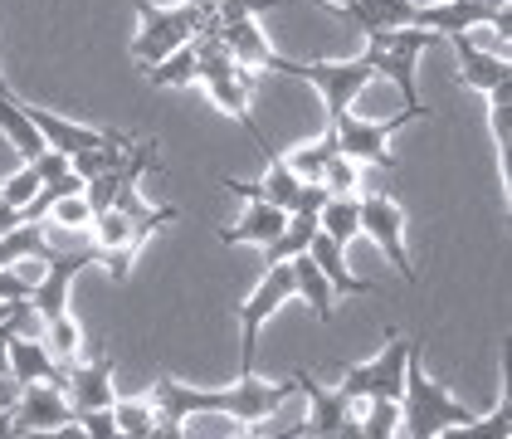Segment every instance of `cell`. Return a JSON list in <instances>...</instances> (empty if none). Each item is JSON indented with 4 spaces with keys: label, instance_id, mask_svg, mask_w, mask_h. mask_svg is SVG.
<instances>
[{
    "label": "cell",
    "instance_id": "cell-1",
    "mask_svg": "<svg viewBox=\"0 0 512 439\" xmlns=\"http://www.w3.org/2000/svg\"><path fill=\"white\" fill-rule=\"evenodd\" d=\"M288 396H298V376H288V381H259L249 371V376H239L235 386H225V391H200V386H186L176 376H161L157 391H152V410H157L152 439L186 435V420H200V415H230L235 430L254 435Z\"/></svg>",
    "mask_w": 512,
    "mask_h": 439
},
{
    "label": "cell",
    "instance_id": "cell-2",
    "mask_svg": "<svg viewBox=\"0 0 512 439\" xmlns=\"http://www.w3.org/2000/svg\"><path fill=\"white\" fill-rule=\"evenodd\" d=\"M469 420H473L469 405H459L439 381H430L425 366H420V347H410V357H405V386H400V430L395 435L439 439V435H449V430H464Z\"/></svg>",
    "mask_w": 512,
    "mask_h": 439
},
{
    "label": "cell",
    "instance_id": "cell-3",
    "mask_svg": "<svg viewBox=\"0 0 512 439\" xmlns=\"http://www.w3.org/2000/svg\"><path fill=\"white\" fill-rule=\"evenodd\" d=\"M361 35H366V54H371L376 74L400 88L405 108H415V103H420V88H415V59H420L430 44H439V35L425 30V25H366Z\"/></svg>",
    "mask_w": 512,
    "mask_h": 439
},
{
    "label": "cell",
    "instance_id": "cell-4",
    "mask_svg": "<svg viewBox=\"0 0 512 439\" xmlns=\"http://www.w3.org/2000/svg\"><path fill=\"white\" fill-rule=\"evenodd\" d=\"M137 20H142V30H137V40H132V59L152 69L161 54H171L176 44L196 40V30L205 25V10H200L196 0H186V5H152V0H137Z\"/></svg>",
    "mask_w": 512,
    "mask_h": 439
},
{
    "label": "cell",
    "instance_id": "cell-5",
    "mask_svg": "<svg viewBox=\"0 0 512 439\" xmlns=\"http://www.w3.org/2000/svg\"><path fill=\"white\" fill-rule=\"evenodd\" d=\"M278 74L313 83L317 93H322L327 122H332V118H342V113L352 108L356 98H361V88L376 79V64H371V54H361V59H347V64H327V59H313V64H298V59H278Z\"/></svg>",
    "mask_w": 512,
    "mask_h": 439
},
{
    "label": "cell",
    "instance_id": "cell-6",
    "mask_svg": "<svg viewBox=\"0 0 512 439\" xmlns=\"http://www.w3.org/2000/svg\"><path fill=\"white\" fill-rule=\"evenodd\" d=\"M288 298H298V293H293V269H288V259H283V264H264L259 288L239 303V376H249V371H254V357H259V332H264V322L274 318Z\"/></svg>",
    "mask_w": 512,
    "mask_h": 439
},
{
    "label": "cell",
    "instance_id": "cell-7",
    "mask_svg": "<svg viewBox=\"0 0 512 439\" xmlns=\"http://www.w3.org/2000/svg\"><path fill=\"white\" fill-rule=\"evenodd\" d=\"M430 108L425 103H415V108H405V113H395V118H356L352 108L342 113V118H332L327 127L337 132V152L352 161H371V166H381V171H391L395 157L386 152V142H391L395 132L405 127V122L425 118Z\"/></svg>",
    "mask_w": 512,
    "mask_h": 439
},
{
    "label": "cell",
    "instance_id": "cell-8",
    "mask_svg": "<svg viewBox=\"0 0 512 439\" xmlns=\"http://www.w3.org/2000/svg\"><path fill=\"white\" fill-rule=\"evenodd\" d=\"M10 415H15V435H59L74 425V405L64 400V386L49 381L20 386L10 400Z\"/></svg>",
    "mask_w": 512,
    "mask_h": 439
},
{
    "label": "cell",
    "instance_id": "cell-9",
    "mask_svg": "<svg viewBox=\"0 0 512 439\" xmlns=\"http://www.w3.org/2000/svg\"><path fill=\"white\" fill-rule=\"evenodd\" d=\"M361 235H371V240L386 249V259L400 269V279L420 283L410 254H405V215H400V205H395L386 191H366V196H361Z\"/></svg>",
    "mask_w": 512,
    "mask_h": 439
},
{
    "label": "cell",
    "instance_id": "cell-10",
    "mask_svg": "<svg viewBox=\"0 0 512 439\" xmlns=\"http://www.w3.org/2000/svg\"><path fill=\"white\" fill-rule=\"evenodd\" d=\"M298 391L313 400V410H308V420L298 425V430H288V435H313V439H361V425H356L352 415V396L347 391H322L308 371H298Z\"/></svg>",
    "mask_w": 512,
    "mask_h": 439
},
{
    "label": "cell",
    "instance_id": "cell-11",
    "mask_svg": "<svg viewBox=\"0 0 512 439\" xmlns=\"http://www.w3.org/2000/svg\"><path fill=\"white\" fill-rule=\"evenodd\" d=\"M410 347H415V342H405V337H395V332H391L386 352H381L376 361H366V366H352V371H347V381H342V391H347L352 400H371V396L400 400V386H405V357H410Z\"/></svg>",
    "mask_w": 512,
    "mask_h": 439
},
{
    "label": "cell",
    "instance_id": "cell-12",
    "mask_svg": "<svg viewBox=\"0 0 512 439\" xmlns=\"http://www.w3.org/2000/svg\"><path fill=\"white\" fill-rule=\"evenodd\" d=\"M93 259V249H79V254H44V274L30 283V303L44 322L64 318L69 313V283L83 264Z\"/></svg>",
    "mask_w": 512,
    "mask_h": 439
},
{
    "label": "cell",
    "instance_id": "cell-13",
    "mask_svg": "<svg viewBox=\"0 0 512 439\" xmlns=\"http://www.w3.org/2000/svg\"><path fill=\"white\" fill-rule=\"evenodd\" d=\"M498 15H508V5H493V0H439V5H415V25H425L434 35H469L473 25H498Z\"/></svg>",
    "mask_w": 512,
    "mask_h": 439
},
{
    "label": "cell",
    "instance_id": "cell-14",
    "mask_svg": "<svg viewBox=\"0 0 512 439\" xmlns=\"http://www.w3.org/2000/svg\"><path fill=\"white\" fill-rule=\"evenodd\" d=\"M25 108V118L40 127L44 147H54V152H64V157H74L83 147H103V142H132L127 132H103V127H83V122H69L59 118V113H49V108H35V103H20Z\"/></svg>",
    "mask_w": 512,
    "mask_h": 439
},
{
    "label": "cell",
    "instance_id": "cell-15",
    "mask_svg": "<svg viewBox=\"0 0 512 439\" xmlns=\"http://www.w3.org/2000/svg\"><path fill=\"white\" fill-rule=\"evenodd\" d=\"M235 196H244L249 205H244V215H239V225H230V230H220V244H274L278 230H283V220H288V210H278V205H269L264 196H254L244 181H225Z\"/></svg>",
    "mask_w": 512,
    "mask_h": 439
},
{
    "label": "cell",
    "instance_id": "cell-16",
    "mask_svg": "<svg viewBox=\"0 0 512 439\" xmlns=\"http://www.w3.org/2000/svg\"><path fill=\"white\" fill-rule=\"evenodd\" d=\"M5 376L15 381V386H30V381H49V386H64V366L59 357L35 342L30 332H10V342H5Z\"/></svg>",
    "mask_w": 512,
    "mask_h": 439
},
{
    "label": "cell",
    "instance_id": "cell-17",
    "mask_svg": "<svg viewBox=\"0 0 512 439\" xmlns=\"http://www.w3.org/2000/svg\"><path fill=\"white\" fill-rule=\"evenodd\" d=\"M64 386H69V405H74V410L113 405V361L108 357L69 361V366H64Z\"/></svg>",
    "mask_w": 512,
    "mask_h": 439
},
{
    "label": "cell",
    "instance_id": "cell-18",
    "mask_svg": "<svg viewBox=\"0 0 512 439\" xmlns=\"http://www.w3.org/2000/svg\"><path fill=\"white\" fill-rule=\"evenodd\" d=\"M454 40V54H459V79L478 88V93H488V88H498V83H512V64L503 54H488V49H478L469 35H449Z\"/></svg>",
    "mask_w": 512,
    "mask_h": 439
},
{
    "label": "cell",
    "instance_id": "cell-19",
    "mask_svg": "<svg viewBox=\"0 0 512 439\" xmlns=\"http://www.w3.org/2000/svg\"><path fill=\"white\" fill-rule=\"evenodd\" d=\"M308 254H313V264L322 269V279L332 283V293H347V298H361V293H371V283L356 279L352 269L342 264V244L327 240L322 230L313 235V244H308Z\"/></svg>",
    "mask_w": 512,
    "mask_h": 439
},
{
    "label": "cell",
    "instance_id": "cell-20",
    "mask_svg": "<svg viewBox=\"0 0 512 439\" xmlns=\"http://www.w3.org/2000/svg\"><path fill=\"white\" fill-rule=\"evenodd\" d=\"M0 137H5V142H10V147H15L25 161L44 152L40 127L25 118V108H20V98H15V93H0Z\"/></svg>",
    "mask_w": 512,
    "mask_h": 439
},
{
    "label": "cell",
    "instance_id": "cell-21",
    "mask_svg": "<svg viewBox=\"0 0 512 439\" xmlns=\"http://www.w3.org/2000/svg\"><path fill=\"white\" fill-rule=\"evenodd\" d=\"M317 230L347 249V244L361 235V200L356 196H327L317 205Z\"/></svg>",
    "mask_w": 512,
    "mask_h": 439
},
{
    "label": "cell",
    "instance_id": "cell-22",
    "mask_svg": "<svg viewBox=\"0 0 512 439\" xmlns=\"http://www.w3.org/2000/svg\"><path fill=\"white\" fill-rule=\"evenodd\" d=\"M288 269H293V293H303V303L313 308L322 322H332V283L322 279V269L313 264V254L303 249V254H293L288 259Z\"/></svg>",
    "mask_w": 512,
    "mask_h": 439
},
{
    "label": "cell",
    "instance_id": "cell-23",
    "mask_svg": "<svg viewBox=\"0 0 512 439\" xmlns=\"http://www.w3.org/2000/svg\"><path fill=\"white\" fill-rule=\"evenodd\" d=\"M313 235H317V210H288L278 240L264 244V264H283V259L303 254V249L313 244Z\"/></svg>",
    "mask_w": 512,
    "mask_h": 439
},
{
    "label": "cell",
    "instance_id": "cell-24",
    "mask_svg": "<svg viewBox=\"0 0 512 439\" xmlns=\"http://www.w3.org/2000/svg\"><path fill=\"white\" fill-rule=\"evenodd\" d=\"M44 254H49V240H44V230L35 220H20L0 235V269L25 264V259H44Z\"/></svg>",
    "mask_w": 512,
    "mask_h": 439
},
{
    "label": "cell",
    "instance_id": "cell-25",
    "mask_svg": "<svg viewBox=\"0 0 512 439\" xmlns=\"http://www.w3.org/2000/svg\"><path fill=\"white\" fill-rule=\"evenodd\" d=\"M147 83L152 88H186V83H196V44H176L171 54H161L157 64L147 69Z\"/></svg>",
    "mask_w": 512,
    "mask_h": 439
},
{
    "label": "cell",
    "instance_id": "cell-26",
    "mask_svg": "<svg viewBox=\"0 0 512 439\" xmlns=\"http://www.w3.org/2000/svg\"><path fill=\"white\" fill-rule=\"evenodd\" d=\"M332 157H337V132L327 127V132L317 137L313 147H298V152H288L283 161H288V171H293L298 181H308V186H322V166H327Z\"/></svg>",
    "mask_w": 512,
    "mask_h": 439
},
{
    "label": "cell",
    "instance_id": "cell-27",
    "mask_svg": "<svg viewBox=\"0 0 512 439\" xmlns=\"http://www.w3.org/2000/svg\"><path fill=\"white\" fill-rule=\"evenodd\" d=\"M49 225L59 230V235H88V220H93V205L83 200V191H69V196H59L49 210Z\"/></svg>",
    "mask_w": 512,
    "mask_h": 439
},
{
    "label": "cell",
    "instance_id": "cell-28",
    "mask_svg": "<svg viewBox=\"0 0 512 439\" xmlns=\"http://www.w3.org/2000/svg\"><path fill=\"white\" fill-rule=\"evenodd\" d=\"M488 122H493V142H498V157L508 166V147H512V83L488 88Z\"/></svg>",
    "mask_w": 512,
    "mask_h": 439
},
{
    "label": "cell",
    "instance_id": "cell-29",
    "mask_svg": "<svg viewBox=\"0 0 512 439\" xmlns=\"http://www.w3.org/2000/svg\"><path fill=\"white\" fill-rule=\"evenodd\" d=\"M356 425H361V439H391L400 430V400L371 396L366 400V415H356Z\"/></svg>",
    "mask_w": 512,
    "mask_h": 439
},
{
    "label": "cell",
    "instance_id": "cell-30",
    "mask_svg": "<svg viewBox=\"0 0 512 439\" xmlns=\"http://www.w3.org/2000/svg\"><path fill=\"white\" fill-rule=\"evenodd\" d=\"M113 420H118V435L132 439H152V430H157V410L142 400H113Z\"/></svg>",
    "mask_w": 512,
    "mask_h": 439
},
{
    "label": "cell",
    "instance_id": "cell-31",
    "mask_svg": "<svg viewBox=\"0 0 512 439\" xmlns=\"http://www.w3.org/2000/svg\"><path fill=\"white\" fill-rule=\"evenodd\" d=\"M356 186H361V181H356V161L352 157L337 152V157L322 166V191H327V196H352Z\"/></svg>",
    "mask_w": 512,
    "mask_h": 439
},
{
    "label": "cell",
    "instance_id": "cell-32",
    "mask_svg": "<svg viewBox=\"0 0 512 439\" xmlns=\"http://www.w3.org/2000/svg\"><path fill=\"white\" fill-rule=\"evenodd\" d=\"M74 430H83L88 439H118L113 405H98V410H74Z\"/></svg>",
    "mask_w": 512,
    "mask_h": 439
},
{
    "label": "cell",
    "instance_id": "cell-33",
    "mask_svg": "<svg viewBox=\"0 0 512 439\" xmlns=\"http://www.w3.org/2000/svg\"><path fill=\"white\" fill-rule=\"evenodd\" d=\"M10 332H30V308L15 313L10 322H0V376H5V342H10Z\"/></svg>",
    "mask_w": 512,
    "mask_h": 439
},
{
    "label": "cell",
    "instance_id": "cell-34",
    "mask_svg": "<svg viewBox=\"0 0 512 439\" xmlns=\"http://www.w3.org/2000/svg\"><path fill=\"white\" fill-rule=\"evenodd\" d=\"M327 5H337V10H342V5H352V0H327Z\"/></svg>",
    "mask_w": 512,
    "mask_h": 439
},
{
    "label": "cell",
    "instance_id": "cell-35",
    "mask_svg": "<svg viewBox=\"0 0 512 439\" xmlns=\"http://www.w3.org/2000/svg\"><path fill=\"white\" fill-rule=\"evenodd\" d=\"M0 93H10V83H5V74H0Z\"/></svg>",
    "mask_w": 512,
    "mask_h": 439
},
{
    "label": "cell",
    "instance_id": "cell-36",
    "mask_svg": "<svg viewBox=\"0 0 512 439\" xmlns=\"http://www.w3.org/2000/svg\"><path fill=\"white\" fill-rule=\"evenodd\" d=\"M415 5H439V0H415Z\"/></svg>",
    "mask_w": 512,
    "mask_h": 439
}]
</instances>
